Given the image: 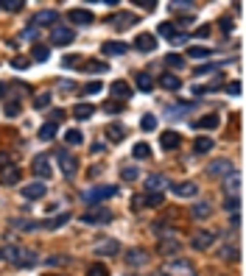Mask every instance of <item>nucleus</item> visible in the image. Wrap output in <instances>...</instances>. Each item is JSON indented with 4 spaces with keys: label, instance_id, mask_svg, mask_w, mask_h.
Listing matches in <instances>:
<instances>
[{
    "label": "nucleus",
    "instance_id": "obj_1",
    "mask_svg": "<svg viewBox=\"0 0 246 276\" xmlns=\"http://www.w3.org/2000/svg\"><path fill=\"white\" fill-rule=\"evenodd\" d=\"M162 276H196V268H193V262L179 257V260H171L162 265Z\"/></svg>",
    "mask_w": 246,
    "mask_h": 276
},
{
    "label": "nucleus",
    "instance_id": "obj_37",
    "mask_svg": "<svg viewBox=\"0 0 246 276\" xmlns=\"http://www.w3.org/2000/svg\"><path fill=\"white\" fill-rule=\"evenodd\" d=\"M137 176H140V170H137V167H132V165L121 167V179H123V181H134Z\"/></svg>",
    "mask_w": 246,
    "mask_h": 276
},
{
    "label": "nucleus",
    "instance_id": "obj_26",
    "mask_svg": "<svg viewBox=\"0 0 246 276\" xmlns=\"http://www.w3.org/2000/svg\"><path fill=\"white\" fill-rule=\"evenodd\" d=\"M31 56H34V62H48L51 50H48V45H34V48H31Z\"/></svg>",
    "mask_w": 246,
    "mask_h": 276
},
{
    "label": "nucleus",
    "instance_id": "obj_58",
    "mask_svg": "<svg viewBox=\"0 0 246 276\" xmlns=\"http://www.w3.org/2000/svg\"><path fill=\"white\" fill-rule=\"evenodd\" d=\"M137 6H140V9H157V3H154V0H140Z\"/></svg>",
    "mask_w": 246,
    "mask_h": 276
},
{
    "label": "nucleus",
    "instance_id": "obj_61",
    "mask_svg": "<svg viewBox=\"0 0 246 276\" xmlns=\"http://www.w3.org/2000/svg\"><path fill=\"white\" fill-rule=\"evenodd\" d=\"M207 33H210V28H207V25H201L199 31H196V36H201V39H204V36H207Z\"/></svg>",
    "mask_w": 246,
    "mask_h": 276
},
{
    "label": "nucleus",
    "instance_id": "obj_11",
    "mask_svg": "<svg viewBox=\"0 0 246 276\" xmlns=\"http://www.w3.org/2000/svg\"><path fill=\"white\" fill-rule=\"evenodd\" d=\"M159 145H162L165 151H174V148H179V145H182V134H176V131H162V134H159Z\"/></svg>",
    "mask_w": 246,
    "mask_h": 276
},
{
    "label": "nucleus",
    "instance_id": "obj_8",
    "mask_svg": "<svg viewBox=\"0 0 246 276\" xmlns=\"http://www.w3.org/2000/svg\"><path fill=\"white\" fill-rule=\"evenodd\" d=\"M134 48H137V50H143V53H151V50L157 48V36H154V33H137Z\"/></svg>",
    "mask_w": 246,
    "mask_h": 276
},
{
    "label": "nucleus",
    "instance_id": "obj_60",
    "mask_svg": "<svg viewBox=\"0 0 246 276\" xmlns=\"http://www.w3.org/2000/svg\"><path fill=\"white\" fill-rule=\"evenodd\" d=\"M221 28H224V31H232V20H227V17H224V20H221Z\"/></svg>",
    "mask_w": 246,
    "mask_h": 276
},
{
    "label": "nucleus",
    "instance_id": "obj_36",
    "mask_svg": "<svg viewBox=\"0 0 246 276\" xmlns=\"http://www.w3.org/2000/svg\"><path fill=\"white\" fill-rule=\"evenodd\" d=\"M157 33H159V36H165V39H174V36H176V25H174V22H162Z\"/></svg>",
    "mask_w": 246,
    "mask_h": 276
},
{
    "label": "nucleus",
    "instance_id": "obj_7",
    "mask_svg": "<svg viewBox=\"0 0 246 276\" xmlns=\"http://www.w3.org/2000/svg\"><path fill=\"white\" fill-rule=\"evenodd\" d=\"M67 17H70L73 25H89V22L95 20V17H92V11H87V9H70V11H67Z\"/></svg>",
    "mask_w": 246,
    "mask_h": 276
},
{
    "label": "nucleus",
    "instance_id": "obj_2",
    "mask_svg": "<svg viewBox=\"0 0 246 276\" xmlns=\"http://www.w3.org/2000/svg\"><path fill=\"white\" fill-rule=\"evenodd\" d=\"M115 218V212L106 210V207H92L81 215V223H89V226H104V223H109Z\"/></svg>",
    "mask_w": 246,
    "mask_h": 276
},
{
    "label": "nucleus",
    "instance_id": "obj_51",
    "mask_svg": "<svg viewBox=\"0 0 246 276\" xmlns=\"http://www.w3.org/2000/svg\"><path fill=\"white\" fill-rule=\"evenodd\" d=\"M17 112H20V103H14V100H11V103H6V114H9V117H14Z\"/></svg>",
    "mask_w": 246,
    "mask_h": 276
},
{
    "label": "nucleus",
    "instance_id": "obj_6",
    "mask_svg": "<svg viewBox=\"0 0 246 276\" xmlns=\"http://www.w3.org/2000/svg\"><path fill=\"white\" fill-rule=\"evenodd\" d=\"M45 193H48V187H45L42 181H31V184H25V187H22V198L36 201V198H42Z\"/></svg>",
    "mask_w": 246,
    "mask_h": 276
},
{
    "label": "nucleus",
    "instance_id": "obj_33",
    "mask_svg": "<svg viewBox=\"0 0 246 276\" xmlns=\"http://www.w3.org/2000/svg\"><path fill=\"white\" fill-rule=\"evenodd\" d=\"M165 65L171 67V70H182V67H185V59H182L179 53H168L165 56Z\"/></svg>",
    "mask_w": 246,
    "mask_h": 276
},
{
    "label": "nucleus",
    "instance_id": "obj_34",
    "mask_svg": "<svg viewBox=\"0 0 246 276\" xmlns=\"http://www.w3.org/2000/svg\"><path fill=\"white\" fill-rule=\"evenodd\" d=\"M81 140H84V137H81L78 129H67V131H65V143L67 145H81Z\"/></svg>",
    "mask_w": 246,
    "mask_h": 276
},
{
    "label": "nucleus",
    "instance_id": "obj_45",
    "mask_svg": "<svg viewBox=\"0 0 246 276\" xmlns=\"http://www.w3.org/2000/svg\"><path fill=\"white\" fill-rule=\"evenodd\" d=\"M87 276H109V271H106V268L101 265V262H95V265H89Z\"/></svg>",
    "mask_w": 246,
    "mask_h": 276
},
{
    "label": "nucleus",
    "instance_id": "obj_9",
    "mask_svg": "<svg viewBox=\"0 0 246 276\" xmlns=\"http://www.w3.org/2000/svg\"><path fill=\"white\" fill-rule=\"evenodd\" d=\"M221 126V117L215 114V112H210V114H204V117H199V120L193 123V129H207V131H212V129H218Z\"/></svg>",
    "mask_w": 246,
    "mask_h": 276
},
{
    "label": "nucleus",
    "instance_id": "obj_30",
    "mask_svg": "<svg viewBox=\"0 0 246 276\" xmlns=\"http://www.w3.org/2000/svg\"><path fill=\"white\" fill-rule=\"evenodd\" d=\"M134 20V14H129V11H123V14H118V17H112V25H115V28H126V25H129V22Z\"/></svg>",
    "mask_w": 246,
    "mask_h": 276
},
{
    "label": "nucleus",
    "instance_id": "obj_62",
    "mask_svg": "<svg viewBox=\"0 0 246 276\" xmlns=\"http://www.w3.org/2000/svg\"><path fill=\"white\" fill-rule=\"evenodd\" d=\"M3 95H6V87H3V84H0V98H3Z\"/></svg>",
    "mask_w": 246,
    "mask_h": 276
},
{
    "label": "nucleus",
    "instance_id": "obj_48",
    "mask_svg": "<svg viewBox=\"0 0 246 276\" xmlns=\"http://www.w3.org/2000/svg\"><path fill=\"white\" fill-rule=\"evenodd\" d=\"M48 103H51V95H48V92H42V95H36V100H34V106H36V109H45Z\"/></svg>",
    "mask_w": 246,
    "mask_h": 276
},
{
    "label": "nucleus",
    "instance_id": "obj_56",
    "mask_svg": "<svg viewBox=\"0 0 246 276\" xmlns=\"http://www.w3.org/2000/svg\"><path fill=\"white\" fill-rule=\"evenodd\" d=\"M227 92H229V95H241V84H238V81H235V84H229V87H227Z\"/></svg>",
    "mask_w": 246,
    "mask_h": 276
},
{
    "label": "nucleus",
    "instance_id": "obj_22",
    "mask_svg": "<svg viewBox=\"0 0 246 276\" xmlns=\"http://www.w3.org/2000/svg\"><path fill=\"white\" fill-rule=\"evenodd\" d=\"M118 251H121L118 240H104V243L95 245V254H118Z\"/></svg>",
    "mask_w": 246,
    "mask_h": 276
},
{
    "label": "nucleus",
    "instance_id": "obj_41",
    "mask_svg": "<svg viewBox=\"0 0 246 276\" xmlns=\"http://www.w3.org/2000/svg\"><path fill=\"white\" fill-rule=\"evenodd\" d=\"M224 210H227V212H238V210H241V198H238V195L224 198Z\"/></svg>",
    "mask_w": 246,
    "mask_h": 276
},
{
    "label": "nucleus",
    "instance_id": "obj_29",
    "mask_svg": "<svg viewBox=\"0 0 246 276\" xmlns=\"http://www.w3.org/2000/svg\"><path fill=\"white\" fill-rule=\"evenodd\" d=\"M132 156L134 159H148L151 156V148H148V143H137L132 148Z\"/></svg>",
    "mask_w": 246,
    "mask_h": 276
},
{
    "label": "nucleus",
    "instance_id": "obj_27",
    "mask_svg": "<svg viewBox=\"0 0 246 276\" xmlns=\"http://www.w3.org/2000/svg\"><path fill=\"white\" fill-rule=\"evenodd\" d=\"M73 117H76V120H87V117H92V106H89V103H78L76 109H73Z\"/></svg>",
    "mask_w": 246,
    "mask_h": 276
},
{
    "label": "nucleus",
    "instance_id": "obj_39",
    "mask_svg": "<svg viewBox=\"0 0 246 276\" xmlns=\"http://www.w3.org/2000/svg\"><path fill=\"white\" fill-rule=\"evenodd\" d=\"M0 9H6V11H22V9H25V3H22V0H3V3H0Z\"/></svg>",
    "mask_w": 246,
    "mask_h": 276
},
{
    "label": "nucleus",
    "instance_id": "obj_10",
    "mask_svg": "<svg viewBox=\"0 0 246 276\" xmlns=\"http://www.w3.org/2000/svg\"><path fill=\"white\" fill-rule=\"evenodd\" d=\"M212 243H215V232H199L193 237V248L196 251H207Z\"/></svg>",
    "mask_w": 246,
    "mask_h": 276
},
{
    "label": "nucleus",
    "instance_id": "obj_19",
    "mask_svg": "<svg viewBox=\"0 0 246 276\" xmlns=\"http://www.w3.org/2000/svg\"><path fill=\"white\" fill-rule=\"evenodd\" d=\"M20 181V167L9 165L3 173H0V184H17Z\"/></svg>",
    "mask_w": 246,
    "mask_h": 276
},
{
    "label": "nucleus",
    "instance_id": "obj_5",
    "mask_svg": "<svg viewBox=\"0 0 246 276\" xmlns=\"http://www.w3.org/2000/svg\"><path fill=\"white\" fill-rule=\"evenodd\" d=\"M31 170L36 173L39 179H51V159H48V154H39V156H34V162H31Z\"/></svg>",
    "mask_w": 246,
    "mask_h": 276
},
{
    "label": "nucleus",
    "instance_id": "obj_32",
    "mask_svg": "<svg viewBox=\"0 0 246 276\" xmlns=\"http://www.w3.org/2000/svg\"><path fill=\"white\" fill-rule=\"evenodd\" d=\"M137 89H140V92H151V89H154V81H151V76L140 73V76H137Z\"/></svg>",
    "mask_w": 246,
    "mask_h": 276
},
{
    "label": "nucleus",
    "instance_id": "obj_38",
    "mask_svg": "<svg viewBox=\"0 0 246 276\" xmlns=\"http://www.w3.org/2000/svg\"><path fill=\"white\" fill-rule=\"evenodd\" d=\"M190 212H193V218H199V221H201V218H207V215H210V204H207V201H204V204H196Z\"/></svg>",
    "mask_w": 246,
    "mask_h": 276
},
{
    "label": "nucleus",
    "instance_id": "obj_40",
    "mask_svg": "<svg viewBox=\"0 0 246 276\" xmlns=\"http://www.w3.org/2000/svg\"><path fill=\"white\" fill-rule=\"evenodd\" d=\"M140 129H143V131H154V129H157V117H154V114H143Z\"/></svg>",
    "mask_w": 246,
    "mask_h": 276
},
{
    "label": "nucleus",
    "instance_id": "obj_46",
    "mask_svg": "<svg viewBox=\"0 0 246 276\" xmlns=\"http://www.w3.org/2000/svg\"><path fill=\"white\" fill-rule=\"evenodd\" d=\"M84 70H87V73H104V70H106V65H104V62H87V65H84Z\"/></svg>",
    "mask_w": 246,
    "mask_h": 276
},
{
    "label": "nucleus",
    "instance_id": "obj_47",
    "mask_svg": "<svg viewBox=\"0 0 246 276\" xmlns=\"http://www.w3.org/2000/svg\"><path fill=\"white\" fill-rule=\"evenodd\" d=\"M101 89H104L101 87V81H89L87 87H84V95H98Z\"/></svg>",
    "mask_w": 246,
    "mask_h": 276
},
{
    "label": "nucleus",
    "instance_id": "obj_17",
    "mask_svg": "<svg viewBox=\"0 0 246 276\" xmlns=\"http://www.w3.org/2000/svg\"><path fill=\"white\" fill-rule=\"evenodd\" d=\"M56 14L53 9H45V11H39V14H34V25H53L56 22Z\"/></svg>",
    "mask_w": 246,
    "mask_h": 276
},
{
    "label": "nucleus",
    "instance_id": "obj_55",
    "mask_svg": "<svg viewBox=\"0 0 246 276\" xmlns=\"http://www.w3.org/2000/svg\"><path fill=\"white\" fill-rule=\"evenodd\" d=\"M145 207V198H137V195H134L132 198V210H143Z\"/></svg>",
    "mask_w": 246,
    "mask_h": 276
},
{
    "label": "nucleus",
    "instance_id": "obj_21",
    "mask_svg": "<svg viewBox=\"0 0 246 276\" xmlns=\"http://www.w3.org/2000/svg\"><path fill=\"white\" fill-rule=\"evenodd\" d=\"M165 184H168L165 176H159V173H154V176L145 179V190H148V193H162V190H157V187H165Z\"/></svg>",
    "mask_w": 246,
    "mask_h": 276
},
{
    "label": "nucleus",
    "instance_id": "obj_14",
    "mask_svg": "<svg viewBox=\"0 0 246 276\" xmlns=\"http://www.w3.org/2000/svg\"><path fill=\"white\" fill-rule=\"evenodd\" d=\"M159 87L168 89V92H176V89L182 87V78H176L174 73H162V76H159Z\"/></svg>",
    "mask_w": 246,
    "mask_h": 276
},
{
    "label": "nucleus",
    "instance_id": "obj_23",
    "mask_svg": "<svg viewBox=\"0 0 246 276\" xmlns=\"http://www.w3.org/2000/svg\"><path fill=\"white\" fill-rule=\"evenodd\" d=\"M212 140L210 137H196V143H193V151H196V154H207V151H212Z\"/></svg>",
    "mask_w": 246,
    "mask_h": 276
},
{
    "label": "nucleus",
    "instance_id": "obj_43",
    "mask_svg": "<svg viewBox=\"0 0 246 276\" xmlns=\"http://www.w3.org/2000/svg\"><path fill=\"white\" fill-rule=\"evenodd\" d=\"M106 137L118 143V140H123V137H126V131H123L121 126H109V129H106Z\"/></svg>",
    "mask_w": 246,
    "mask_h": 276
},
{
    "label": "nucleus",
    "instance_id": "obj_44",
    "mask_svg": "<svg viewBox=\"0 0 246 276\" xmlns=\"http://www.w3.org/2000/svg\"><path fill=\"white\" fill-rule=\"evenodd\" d=\"M162 204V193H148L145 195V207H159Z\"/></svg>",
    "mask_w": 246,
    "mask_h": 276
},
{
    "label": "nucleus",
    "instance_id": "obj_35",
    "mask_svg": "<svg viewBox=\"0 0 246 276\" xmlns=\"http://www.w3.org/2000/svg\"><path fill=\"white\" fill-rule=\"evenodd\" d=\"M126 262H129V265H145V251H137V248H134V251H129Z\"/></svg>",
    "mask_w": 246,
    "mask_h": 276
},
{
    "label": "nucleus",
    "instance_id": "obj_25",
    "mask_svg": "<svg viewBox=\"0 0 246 276\" xmlns=\"http://www.w3.org/2000/svg\"><path fill=\"white\" fill-rule=\"evenodd\" d=\"M34 262H36V254L22 248V251H20V260H17V268H31Z\"/></svg>",
    "mask_w": 246,
    "mask_h": 276
},
{
    "label": "nucleus",
    "instance_id": "obj_13",
    "mask_svg": "<svg viewBox=\"0 0 246 276\" xmlns=\"http://www.w3.org/2000/svg\"><path fill=\"white\" fill-rule=\"evenodd\" d=\"M174 193H176L179 198H196V195H199V187H196L193 181H182V184H174Z\"/></svg>",
    "mask_w": 246,
    "mask_h": 276
},
{
    "label": "nucleus",
    "instance_id": "obj_49",
    "mask_svg": "<svg viewBox=\"0 0 246 276\" xmlns=\"http://www.w3.org/2000/svg\"><path fill=\"white\" fill-rule=\"evenodd\" d=\"M221 260H238V248L229 245V248H221Z\"/></svg>",
    "mask_w": 246,
    "mask_h": 276
},
{
    "label": "nucleus",
    "instance_id": "obj_63",
    "mask_svg": "<svg viewBox=\"0 0 246 276\" xmlns=\"http://www.w3.org/2000/svg\"><path fill=\"white\" fill-rule=\"evenodd\" d=\"M0 257H3V248H0Z\"/></svg>",
    "mask_w": 246,
    "mask_h": 276
},
{
    "label": "nucleus",
    "instance_id": "obj_16",
    "mask_svg": "<svg viewBox=\"0 0 246 276\" xmlns=\"http://www.w3.org/2000/svg\"><path fill=\"white\" fill-rule=\"evenodd\" d=\"M73 36H76V33L70 31V28H53V36H51V39H53V45H70Z\"/></svg>",
    "mask_w": 246,
    "mask_h": 276
},
{
    "label": "nucleus",
    "instance_id": "obj_57",
    "mask_svg": "<svg viewBox=\"0 0 246 276\" xmlns=\"http://www.w3.org/2000/svg\"><path fill=\"white\" fill-rule=\"evenodd\" d=\"M11 67H14V70H25V67H28V62H22V59H14V62H11Z\"/></svg>",
    "mask_w": 246,
    "mask_h": 276
},
{
    "label": "nucleus",
    "instance_id": "obj_50",
    "mask_svg": "<svg viewBox=\"0 0 246 276\" xmlns=\"http://www.w3.org/2000/svg\"><path fill=\"white\" fill-rule=\"evenodd\" d=\"M17 226H20L22 232H34V229H39V223H34V221H20Z\"/></svg>",
    "mask_w": 246,
    "mask_h": 276
},
{
    "label": "nucleus",
    "instance_id": "obj_59",
    "mask_svg": "<svg viewBox=\"0 0 246 276\" xmlns=\"http://www.w3.org/2000/svg\"><path fill=\"white\" fill-rule=\"evenodd\" d=\"M0 165H6V167L11 165V156L6 154V151H0Z\"/></svg>",
    "mask_w": 246,
    "mask_h": 276
},
{
    "label": "nucleus",
    "instance_id": "obj_54",
    "mask_svg": "<svg viewBox=\"0 0 246 276\" xmlns=\"http://www.w3.org/2000/svg\"><path fill=\"white\" fill-rule=\"evenodd\" d=\"M65 67H78V56H65V62H62Z\"/></svg>",
    "mask_w": 246,
    "mask_h": 276
},
{
    "label": "nucleus",
    "instance_id": "obj_4",
    "mask_svg": "<svg viewBox=\"0 0 246 276\" xmlns=\"http://www.w3.org/2000/svg\"><path fill=\"white\" fill-rule=\"evenodd\" d=\"M56 159H59V165H62V173H65V176H73V173H76L78 159L70 154V151H65V148H62V151L56 154Z\"/></svg>",
    "mask_w": 246,
    "mask_h": 276
},
{
    "label": "nucleus",
    "instance_id": "obj_52",
    "mask_svg": "<svg viewBox=\"0 0 246 276\" xmlns=\"http://www.w3.org/2000/svg\"><path fill=\"white\" fill-rule=\"evenodd\" d=\"M20 36H22V39H28V42H34V39H36V28H25Z\"/></svg>",
    "mask_w": 246,
    "mask_h": 276
},
{
    "label": "nucleus",
    "instance_id": "obj_3",
    "mask_svg": "<svg viewBox=\"0 0 246 276\" xmlns=\"http://www.w3.org/2000/svg\"><path fill=\"white\" fill-rule=\"evenodd\" d=\"M118 195V187H112V184H101V187H92L87 190L81 198L87 201V204H98V201H106V198H115Z\"/></svg>",
    "mask_w": 246,
    "mask_h": 276
},
{
    "label": "nucleus",
    "instance_id": "obj_20",
    "mask_svg": "<svg viewBox=\"0 0 246 276\" xmlns=\"http://www.w3.org/2000/svg\"><path fill=\"white\" fill-rule=\"evenodd\" d=\"M67 221H70V212H62V215H56V218H51V221H42L39 229H59V226H65Z\"/></svg>",
    "mask_w": 246,
    "mask_h": 276
},
{
    "label": "nucleus",
    "instance_id": "obj_15",
    "mask_svg": "<svg viewBox=\"0 0 246 276\" xmlns=\"http://www.w3.org/2000/svg\"><path fill=\"white\" fill-rule=\"evenodd\" d=\"M129 50V45H123V42H104L101 45V53L104 56H123Z\"/></svg>",
    "mask_w": 246,
    "mask_h": 276
},
{
    "label": "nucleus",
    "instance_id": "obj_53",
    "mask_svg": "<svg viewBox=\"0 0 246 276\" xmlns=\"http://www.w3.org/2000/svg\"><path fill=\"white\" fill-rule=\"evenodd\" d=\"M215 70V65H204V67H196V78H201L204 73H212Z\"/></svg>",
    "mask_w": 246,
    "mask_h": 276
},
{
    "label": "nucleus",
    "instance_id": "obj_12",
    "mask_svg": "<svg viewBox=\"0 0 246 276\" xmlns=\"http://www.w3.org/2000/svg\"><path fill=\"white\" fill-rule=\"evenodd\" d=\"M207 173H210V176H229V173H232V165H229V159H215V162L207 167Z\"/></svg>",
    "mask_w": 246,
    "mask_h": 276
},
{
    "label": "nucleus",
    "instance_id": "obj_28",
    "mask_svg": "<svg viewBox=\"0 0 246 276\" xmlns=\"http://www.w3.org/2000/svg\"><path fill=\"white\" fill-rule=\"evenodd\" d=\"M20 245H6V248H3V257H6V260H9L11 265H17V260H20Z\"/></svg>",
    "mask_w": 246,
    "mask_h": 276
},
{
    "label": "nucleus",
    "instance_id": "obj_24",
    "mask_svg": "<svg viewBox=\"0 0 246 276\" xmlns=\"http://www.w3.org/2000/svg\"><path fill=\"white\" fill-rule=\"evenodd\" d=\"M188 56H193V59H210L212 56V50L210 48H201V45H193V48H188Z\"/></svg>",
    "mask_w": 246,
    "mask_h": 276
},
{
    "label": "nucleus",
    "instance_id": "obj_31",
    "mask_svg": "<svg viewBox=\"0 0 246 276\" xmlns=\"http://www.w3.org/2000/svg\"><path fill=\"white\" fill-rule=\"evenodd\" d=\"M56 137V123H45L42 129H39V140H45V143H51Z\"/></svg>",
    "mask_w": 246,
    "mask_h": 276
},
{
    "label": "nucleus",
    "instance_id": "obj_42",
    "mask_svg": "<svg viewBox=\"0 0 246 276\" xmlns=\"http://www.w3.org/2000/svg\"><path fill=\"white\" fill-rule=\"evenodd\" d=\"M176 240H174V237H168L165 234V240H162V243H159V251H165V254H171V251H176Z\"/></svg>",
    "mask_w": 246,
    "mask_h": 276
},
{
    "label": "nucleus",
    "instance_id": "obj_18",
    "mask_svg": "<svg viewBox=\"0 0 246 276\" xmlns=\"http://www.w3.org/2000/svg\"><path fill=\"white\" fill-rule=\"evenodd\" d=\"M112 98H121V100L132 98V87H129L126 81H115V84H112Z\"/></svg>",
    "mask_w": 246,
    "mask_h": 276
}]
</instances>
